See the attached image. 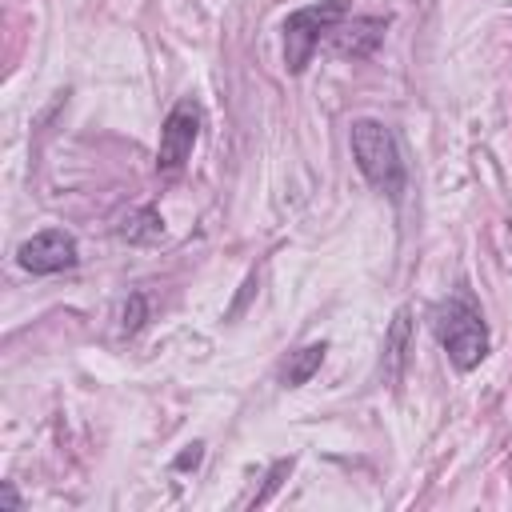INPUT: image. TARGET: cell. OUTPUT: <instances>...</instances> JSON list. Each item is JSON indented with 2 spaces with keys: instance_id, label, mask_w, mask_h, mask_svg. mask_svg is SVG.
I'll list each match as a JSON object with an SVG mask.
<instances>
[{
  "instance_id": "cell-8",
  "label": "cell",
  "mask_w": 512,
  "mask_h": 512,
  "mask_svg": "<svg viewBox=\"0 0 512 512\" xmlns=\"http://www.w3.org/2000/svg\"><path fill=\"white\" fill-rule=\"evenodd\" d=\"M404 356H408V312L400 308L392 316V328L384 336V380L396 384L400 372H404Z\"/></svg>"
},
{
  "instance_id": "cell-12",
  "label": "cell",
  "mask_w": 512,
  "mask_h": 512,
  "mask_svg": "<svg viewBox=\"0 0 512 512\" xmlns=\"http://www.w3.org/2000/svg\"><path fill=\"white\" fill-rule=\"evenodd\" d=\"M200 456H204V444H192L188 452H180V460H176V468H196V464H200Z\"/></svg>"
},
{
  "instance_id": "cell-9",
  "label": "cell",
  "mask_w": 512,
  "mask_h": 512,
  "mask_svg": "<svg viewBox=\"0 0 512 512\" xmlns=\"http://www.w3.org/2000/svg\"><path fill=\"white\" fill-rule=\"evenodd\" d=\"M116 232H120L124 240H132V244H152V240L164 236V220H160L156 208H132L128 216H120Z\"/></svg>"
},
{
  "instance_id": "cell-10",
  "label": "cell",
  "mask_w": 512,
  "mask_h": 512,
  "mask_svg": "<svg viewBox=\"0 0 512 512\" xmlns=\"http://www.w3.org/2000/svg\"><path fill=\"white\" fill-rule=\"evenodd\" d=\"M288 472H292V456H288V460H276V464H272V472H268V480H264V492H256V500H252V504H264V500L280 488V480H284Z\"/></svg>"
},
{
  "instance_id": "cell-5",
  "label": "cell",
  "mask_w": 512,
  "mask_h": 512,
  "mask_svg": "<svg viewBox=\"0 0 512 512\" xmlns=\"http://www.w3.org/2000/svg\"><path fill=\"white\" fill-rule=\"evenodd\" d=\"M16 260L24 272L32 276H52V272H64L80 260V248H76V236L64 232V228H44L36 232L32 240H24L16 248Z\"/></svg>"
},
{
  "instance_id": "cell-13",
  "label": "cell",
  "mask_w": 512,
  "mask_h": 512,
  "mask_svg": "<svg viewBox=\"0 0 512 512\" xmlns=\"http://www.w3.org/2000/svg\"><path fill=\"white\" fill-rule=\"evenodd\" d=\"M0 504H4V508H20V496H16V488H12V484H4V488H0Z\"/></svg>"
},
{
  "instance_id": "cell-3",
  "label": "cell",
  "mask_w": 512,
  "mask_h": 512,
  "mask_svg": "<svg viewBox=\"0 0 512 512\" xmlns=\"http://www.w3.org/2000/svg\"><path fill=\"white\" fill-rule=\"evenodd\" d=\"M348 16V0H320L308 8H296L284 20V68L288 72H304L320 36H332V28Z\"/></svg>"
},
{
  "instance_id": "cell-2",
  "label": "cell",
  "mask_w": 512,
  "mask_h": 512,
  "mask_svg": "<svg viewBox=\"0 0 512 512\" xmlns=\"http://www.w3.org/2000/svg\"><path fill=\"white\" fill-rule=\"evenodd\" d=\"M432 332L444 344L448 360L456 368H464V372L476 368L488 356V324H484V316H480V308L472 300L452 296V300L436 304L432 308Z\"/></svg>"
},
{
  "instance_id": "cell-1",
  "label": "cell",
  "mask_w": 512,
  "mask_h": 512,
  "mask_svg": "<svg viewBox=\"0 0 512 512\" xmlns=\"http://www.w3.org/2000/svg\"><path fill=\"white\" fill-rule=\"evenodd\" d=\"M348 144H352V156H356V168L364 172V180L376 192H384L388 200H400V192L408 184V168H404L396 132L372 116H360L348 128Z\"/></svg>"
},
{
  "instance_id": "cell-4",
  "label": "cell",
  "mask_w": 512,
  "mask_h": 512,
  "mask_svg": "<svg viewBox=\"0 0 512 512\" xmlns=\"http://www.w3.org/2000/svg\"><path fill=\"white\" fill-rule=\"evenodd\" d=\"M200 104L192 96H184L180 104H172V112L164 116V128H160V148H156V164L160 172H176L184 168V160L192 156V144L200 136Z\"/></svg>"
},
{
  "instance_id": "cell-7",
  "label": "cell",
  "mask_w": 512,
  "mask_h": 512,
  "mask_svg": "<svg viewBox=\"0 0 512 512\" xmlns=\"http://www.w3.org/2000/svg\"><path fill=\"white\" fill-rule=\"evenodd\" d=\"M324 352H328V344H324V340L304 344L300 352H288V360L280 364V384H284V388H300V384H308V380H312V372L324 364Z\"/></svg>"
},
{
  "instance_id": "cell-11",
  "label": "cell",
  "mask_w": 512,
  "mask_h": 512,
  "mask_svg": "<svg viewBox=\"0 0 512 512\" xmlns=\"http://www.w3.org/2000/svg\"><path fill=\"white\" fill-rule=\"evenodd\" d=\"M140 324H144V296L132 292L128 304H124V324H120V328H124V332H136Z\"/></svg>"
},
{
  "instance_id": "cell-6",
  "label": "cell",
  "mask_w": 512,
  "mask_h": 512,
  "mask_svg": "<svg viewBox=\"0 0 512 512\" xmlns=\"http://www.w3.org/2000/svg\"><path fill=\"white\" fill-rule=\"evenodd\" d=\"M388 16H356V20H340L332 28V44L340 56H372L376 44L384 40Z\"/></svg>"
}]
</instances>
